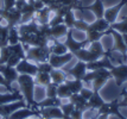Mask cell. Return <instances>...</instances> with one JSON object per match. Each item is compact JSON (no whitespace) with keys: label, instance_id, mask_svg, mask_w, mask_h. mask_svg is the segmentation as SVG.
Segmentation results:
<instances>
[{"label":"cell","instance_id":"6da1fadb","mask_svg":"<svg viewBox=\"0 0 127 119\" xmlns=\"http://www.w3.org/2000/svg\"><path fill=\"white\" fill-rule=\"evenodd\" d=\"M17 83L19 86L20 93L24 96V100L28 102V106L33 108H38L37 107V101L34 100L36 83H34L33 76L26 75V74H19V76L17 79Z\"/></svg>","mask_w":127,"mask_h":119},{"label":"cell","instance_id":"7a4b0ae2","mask_svg":"<svg viewBox=\"0 0 127 119\" xmlns=\"http://www.w3.org/2000/svg\"><path fill=\"white\" fill-rule=\"evenodd\" d=\"M106 54V50L103 49V45L101 44L100 40L93 42V43H89L88 48H82L80 50H76L72 52L74 57H76L80 61L88 63L92 61H95L100 57H102Z\"/></svg>","mask_w":127,"mask_h":119},{"label":"cell","instance_id":"3957f363","mask_svg":"<svg viewBox=\"0 0 127 119\" xmlns=\"http://www.w3.org/2000/svg\"><path fill=\"white\" fill-rule=\"evenodd\" d=\"M109 79H112V75L108 69H96L88 70L82 81L86 83H90L94 92H100Z\"/></svg>","mask_w":127,"mask_h":119},{"label":"cell","instance_id":"277c9868","mask_svg":"<svg viewBox=\"0 0 127 119\" xmlns=\"http://www.w3.org/2000/svg\"><path fill=\"white\" fill-rule=\"evenodd\" d=\"M24 45V50L26 54V58L32 61L34 63H42V62H48L50 56V48L49 45L45 46H31L28 44H23Z\"/></svg>","mask_w":127,"mask_h":119},{"label":"cell","instance_id":"5b68a950","mask_svg":"<svg viewBox=\"0 0 127 119\" xmlns=\"http://www.w3.org/2000/svg\"><path fill=\"white\" fill-rule=\"evenodd\" d=\"M105 35H111L113 37V46H112L109 51L111 52H119L124 60H126V55H127V46L124 42V38H122V35L120 32H118L115 30H112V29H108L105 32Z\"/></svg>","mask_w":127,"mask_h":119},{"label":"cell","instance_id":"8992f818","mask_svg":"<svg viewBox=\"0 0 127 119\" xmlns=\"http://www.w3.org/2000/svg\"><path fill=\"white\" fill-rule=\"evenodd\" d=\"M0 18L7 22V28H16L22 22V12L18 8L13 7L11 10H2L0 8Z\"/></svg>","mask_w":127,"mask_h":119},{"label":"cell","instance_id":"52a82bcc","mask_svg":"<svg viewBox=\"0 0 127 119\" xmlns=\"http://www.w3.org/2000/svg\"><path fill=\"white\" fill-rule=\"evenodd\" d=\"M109 73L112 75V79H114L115 83L118 87H121L122 83H125L127 81V63H119L114 64L111 69Z\"/></svg>","mask_w":127,"mask_h":119},{"label":"cell","instance_id":"ba28073f","mask_svg":"<svg viewBox=\"0 0 127 119\" xmlns=\"http://www.w3.org/2000/svg\"><path fill=\"white\" fill-rule=\"evenodd\" d=\"M65 37L66 38L63 43H64V45L68 48V51L71 52V54L74 51L80 50V49H82V48H86V45H89V42L87 40H75L72 29H69V30H68V34H66Z\"/></svg>","mask_w":127,"mask_h":119},{"label":"cell","instance_id":"9c48e42d","mask_svg":"<svg viewBox=\"0 0 127 119\" xmlns=\"http://www.w3.org/2000/svg\"><path fill=\"white\" fill-rule=\"evenodd\" d=\"M28 106V102L23 100H17V101L10 102V104H5V105H0V117L2 119H8L13 112H16L18 108H22Z\"/></svg>","mask_w":127,"mask_h":119},{"label":"cell","instance_id":"30bf717a","mask_svg":"<svg viewBox=\"0 0 127 119\" xmlns=\"http://www.w3.org/2000/svg\"><path fill=\"white\" fill-rule=\"evenodd\" d=\"M16 69L19 74H26V75H31V76H34L36 74L38 73L37 63L28 60L26 57H25V58H22V60L19 61V63L16 66Z\"/></svg>","mask_w":127,"mask_h":119},{"label":"cell","instance_id":"8fae6325","mask_svg":"<svg viewBox=\"0 0 127 119\" xmlns=\"http://www.w3.org/2000/svg\"><path fill=\"white\" fill-rule=\"evenodd\" d=\"M125 5H127V0H120L116 5L106 8L105 13H103V18H105L109 24L115 23L118 17H119V13H120V11H121V8Z\"/></svg>","mask_w":127,"mask_h":119},{"label":"cell","instance_id":"7c38bea8","mask_svg":"<svg viewBox=\"0 0 127 119\" xmlns=\"http://www.w3.org/2000/svg\"><path fill=\"white\" fill-rule=\"evenodd\" d=\"M31 117H40V112L39 108H33L30 106H25V107L18 108L16 112L8 117V119H28Z\"/></svg>","mask_w":127,"mask_h":119},{"label":"cell","instance_id":"4fadbf2b","mask_svg":"<svg viewBox=\"0 0 127 119\" xmlns=\"http://www.w3.org/2000/svg\"><path fill=\"white\" fill-rule=\"evenodd\" d=\"M74 58V55L71 52H65L63 55H55V54H50L48 62L52 66V68H63L66 63H69Z\"/></svg>","mask_w":127,"mask_h":119},{"label":"cell","instance_id":"5bb4252c","mask_svg":"<svg viewBox=\"0 0 127 119\" xmlns=\"http://www.w3.org/2000/svg\"><path fill=\"white\" fill-rule=\"evenodd\" d=\"M66 74L68 75H70L72 76V79H77V80H83V78L86 76V74H87V63L83 62V61H80L77 60V62L76 64L71 67V68L66 69L65 70Z\"/></svg>","mask_w":127,"mask_h":119},{"label":"cell","instance_id":"9a60e30c","mask_svg":"<svg viewBox=\"0 0 127 119\" xmlns=\"http://www.w3.org/2000/svg\"><path fill=\"white\" fill-rule=\"evenodd\" d=\"M39 112L43 119H69L62 112L61 107H42Z\"/></svg>","mask_w":127,"mask_h":119},{"label":"cell","instance_id":"2e32d148","mask_svg":"<svg viewBox=\"0 0 127 119\" xmlns=\"http://www.w3.org/2000/svg\"><path fill=\"white\" fill-rule=\"evenodd\" d=\"M106 7L103 5L102 0H94L93 4H90L88 6H83L82 12L83 11H89L92 12L95 16V18H103V13H105Z\"/></svg>","mask_w":127,"mask_h":119},{"label":"cell","instance_id":"e0dca14e","mask_svg":"<svg viewBox=\"0 0 127 119\" xmlns=\"http://www.w3.org/2000/svg\"><path fill=\"white\" fill-rule=\"evenodd\" d=\"M0 73L2 74V76L6 79V81L11 85L13 82H17V79L19 76V73L17 72L16 67H11V66H7V64L0 66Z\"/></svg>","mask_w":127,"mask_h":119},{"label":"cell","instance_id":"ac0fdd59","mask_svg":"<svg viewBox=\"0 0 127 119\" xmlns=\"http://www.w3.org/2000/svg\"><path fill=\"white\" fill-rule=\"evenodd\" d=\"M68 30L69 29L65 26V24H58V25H54V26H50V31H49V37L50 40H60L62 37H65L68 34Z\"/></svg>","mask_w":127,"mask_h":119},{"label":"cell","instance_id":"d6986e66","mask_svg":"<svg viewBox=\"0 0 127 119\" xmlns=\"http://www.w3.org/2000/svg\"><path fill=\"white\" fill-rule=\"evenodd\" d=\"M24 96L20 93V91L14 89V92H7V93H0V105H5L10 102L17 101V100H23Z\"/></svg>","mask_w":127,"mask_h":119},{"label":"cell","instance_id":"ffe728a7","mask_svg":"<svg viewBox=\"0 0 127 119\" xmlns=\"http://www.w3.org/2000/svg\"><path fill=\"white\" fill-rule=\"evenodd\" d=\"M68 100L74 104L75 108H78V110H81V111H83V112H87V111L89 110L88 100H86L83 96H81L80 93H72L71 96H70Z\"/></svg>","mask_w":127,"mask_h":119},{"label":"cell","instance_id":"44dd1931","mask_svg":"<svg viewBox=\"0 0 127 119\" xmlns=\"http://www.w3.org/2000/svg\"><path fill=\"white\" fill-rule=\"evenodd\" d=\"M51 13L52 11L50 10L49 6H44L43 8H40L38 11H36L34 13V19L37 20V23L43 25V24H49L50 19H51Z\"/></svg>","mask_w":127,"mask_h":119},{"label":"cell","instance_id":"7402d4cb","mask_svg":"<svg viewBox=\"0 0 127 119\" xmlns=\"http://www.w3.org/2000/svg\"><path fill=\"white\" fill-rule=\"evenodd\" d=\"M50 78H51L52 83L58 86L68 79V74H66L65 70H62V68H54L50 72Z\"/></svg>","mask_w":127,"mask_h":119},{"label":"cell","instance_id":"603a6c76","mask_svg":"<svg viewBox=\"0 0 127 119\" xmlns=\"http://www.w3.org/2000/svg\"><path fill=\"white\" fill-rule=\"evenodd\" d=\"M111 26V24L106 20L105 18H96L95 22L89 23L88 30H94V31H99V32H106Z\"/></svg>","mask_w":127,"mask_h":119},{"label":"cell","instance_id":"cb8c5ba5","mask_svg":"<svg viewBox=\"0 0 127 119\" xmlns=\"http://www.w3.org/2000/svg\"><path fill=\"white\" fill-rule=\"evenodd\" d=\"M63 104V99L55 96V98H45L42 101L37 102V107L42 108V107H61V105Z\"/></svg>","mask_w":127,"mask_h":119},{"label":"cell","instance_id":"d4e9b609","mask_svg":"<svg viewBox=\"0 0 127 119\" xmlns=\"http://www.w3.org/2000/svg\"><path fill=\"white\" fill-rule=\"evenodd\" d=\"M49 48H50V52L51 54H55V55H63L68 52V48L64 45V43H61L57 40H51L49 42Z\"/></svg>","mask_w":127,"mask_h":119},{"label":"cell","instance_id":"484cf974","mask_svg":"<svg viewBox=\"0 0 127 119\" xmlns=\"http://www.w3.org/2000/svg\"><path fill=\"white\" fill-rule=\"evenodd\" d=\"M94 92V91H93ZM105 100L102 99V96L100 95V92H94L93 95L89 98L88 100V106H89V110H95L97 111L103 104H105Z\"/></svg>","mask_w":127,"mask_h":119},{"label":"cell","instance_id":"4316f807","mask_svg":"<svg viewBox=\"0 0 127 119\" xmlns=\"http://www.w3.org/2000/svg\"><path fill=\"white\" fill-rule=\"evenodd\" d=\"M34 79V83L36 86H40V87H46L48 85L51 83V78H50V73H44V72H38L33 76Z\"/></svg>","mask_w":127,"mask_h":119},{"label":"cell","instance_id":"83f0119b","mask_svg":"<svg viewBox=\"0 0 127 119\" xmlns=\"http://www.w3.org/2000/svg\"><path fill=\"white\" fill-rule=\"evenodd\" d=\"M69 89L71 91V93H80V91L83 88V81L82 80H77V79H72V80H69L66 79L64 81Z\"/></svg>","mask_w":127,"mask_h":119},{"label":"cell","instance_id":"f1b7e54d","mask_svg":"<svg viewBox=\"0 0 127 119\" xmlns=\"http://www.w3.org/2000/svg\"><path fill=\"white\" fill-rule=\"evenodd\" d=\"M71 94H72L71 91L69 89V87H68L64 82L57 86V96H58V98L65 100V99H69V98L71 96Z\"/></svg>","mask_w":127,"mask_h":119},{"label":"cell","instance_id":"f546056e","mask_svg":"<svg viewBox=\"0 0 127 119\" xmlns=\"http://www.w3.org/2000/svg\"><path fill=\"white\" fill-rule=\"evenodd\" d=\"M109 29L115 30L120 34H127V17L125 19H122L121 22H115V23L111 24Z\"/></svg>","mask_w":127,"mask_h":119},{"label":"cell","instance_id":"4dcf8cb0","mask_svg":"<svg viewBox=\"0 0 127 119\" xmlns=\"http://www.w3.org/2000/svg\"><path fill=\"white\" fill-rule=\"evenodd\" d=\"M20 35H19V31H18V28H11L8 29V44H17L19 43L20 40Z\"/></svg>","mask_w":127,"mask_h":119},{"label":"cell","instance_id":"1f68e13d","mask_svg":"<svg viewBox=\"0 0 127 119\" xmlns=\"http://www.w3.org/2000/svg\"><path fill=\"white\" fill-rule=\"evenodd\" d=\"M76 18H75V13H74V10H68L66 13L64 14V19H63V23L65 24V26L68 29H72L74 26V23H75Z\"/></svg>","mask_w":127,"mask_h":119},{"label":"cell","instance_id":"d6a6232c","mask_svg":"<svg viewBox=\"0 0 127 119\" xmlns=\"http://www.w3.org/2000/svg\"><path fill=\"white\" fill-rule=\"evenodd\" d=\"M8 44V28L0 25V48Z\"/></svg>","mask_w":127,"mask_h":119},{"label":"cell","instance_id":"836d02e7","mask_svg":"<svg viewBox=\"0 0 127 119\" xmlns=\"http://www.w3.org/2000/svg\"><path fill=\"white\" fill-rule=\"evenodd\" d=\"M74 108H75V106H74V104L72 102H63L61 105V110L62 112L64 113V116H65L66 118L70 119V114H71V112L74 111Z\"/></svg>","mask_w":127,"mask_h":119},{"label":"cell","instance_id":"e575fe53","mask_svg":"<svg viewBox=\"0 0 127 119\" xmlns=\"http://www.w3.org/2000/svg\"><path fill=\"white\" fill-rule=\"evenodd\" d=\"M45 92H46V96L48 98H55L57 96V85L55 83H50L45 87Z\"/></svg>","mask_w":127,"mask_h":119},{"label":"cell","instance_id":"d590c367","mask_svg":"<svg viewBox=\"0 0 127 119\" xmlns=\"http://www.w3.org/2000/svg\"><path fill=\"white\" fill-rule=\"evenodd\" d=\"M37 67H38V72H44V73H50L52 70V66L49 62H42V63H37Z\"/></svg>","mask_w":127,"mask_h":119},{"label":"cell","instance_id":"8d00e7d4","mask_svg":"<svg viewBox=\"0 0 127 119\" xmlns=\"http://www.w3.org/2000/svg\"><path fill=\"white\" fill-rule=\"evenodd\" d=\"M70 119H84V112L78 108H74L70 114Z\"/></svg>","mask_w":127,"mask_h":119},{"label":"cell","instance_id":"74e56055","mask_svg":"<svg viewBox=\"0 0 127 119\" xmlns=\"http://www.w3.org/2000/svg\"><path fill=\"white\" fill-rule=\"evenodd\" d=\"M93 89H89V88H86L84 86H83V88L80 91V94H81V96H83L86 100H89V98L93 95Z\"/></svg>","mask_w":127,"mask_h":119},{"label":"cell","instance_id":"f35d334b","mask_svg":"<svg viewBox=\"0 0 127 119\" xmlns=\"http://www.w3.org/2000/svg\"><path fill=\"white\" fill-rule=\"evenodd\" d=\"M0 86H4L8 92H14V88H12L11 83H8V82L6 81V79L2 76V74L1 73H0Z\"/></svg>","mask_w":127,"mask_h":119},{"label":"cell","instance_id":"ab89813d","mask_svg":"<svg viewBox=\"0 0 127 119\" xmlns=\"http://www.w3.org/2000/svg\"><path fill=\"white\" fill-rule=\"evenodd\" d=\"M4 1V6L2 10H11L13 7H16V1L17 0H2Z\"/></svg>","mask_w":127,"mask_h":119},{"label":"cell","instance_id":"60d3db41","mask_svg":"<svg viewBox=\"0 0 127 119\" xmlns=\"http://www.w3.org/2000/svg\"><path fill=\"white\" fill-rule=\"evenodd\" d=\"M121 95H122V100H120V102H127V91L126 89H122L121 91Z\"/></svg>","mask_w":127,"mask_h":119},{"label":"cell","instance_id":"b9f144b4","mask_svg":"<svg viewBox=\"0 0 127 119\" xmlns=\"http://www.w3.org/2000/svg\"><path fill=\"white\" fill-rule=\"evenodd\" d=\"M108 118H109V114H107V113L96 114V119H108Z\"/></svg>","mask_w":127,"mask_h":119},{"label":"cell","instance_id":"7bdbcfd3","mask_svg":"<svg viewBox=\"0 0 127 119\" xmlns=\"http://www.w3.org/2000/svg\"><path fill=\"white\" fill-rule=\"evenodd\" d=\"M122 35V38H124V42H125V44L127 46V34H121Z\"/></svg>","mask_w":127,"mask_h":119},{"label":"cell","instance_id":"ee69618b","mask_svg":"<svg viewBox=\"0 0 127 119\" xmlns=\"http://www.w3.org/2000/svg\"><path fill=\"white\" fill-rule=\"evenodd\" d=\"M119 104H120V108L121 107H126L127 108V102H124V104H122V102L119 101Z\"/></svg>","mask_w":127,"mask_h":119},{"label":"cell","instance_id":"f6af8a7d","mask_svg":"<svg viewBox=\"0 0 127 119\" xmlns=\"http://www.w3.org/2000/svg\"><path fill=\"white\" fill-rule=\"evenodd\" d=\"M118 118H119V119H127L126 117H125V116H122L121 113H120V114H119V116H118Z\"/></svg>","mask_w":127,"mask_h":119},{"label":"cell","instance_id":"bcb514c9","mask_svg":"<svg viewBox=\"0 0 127 119\" xmlns=\"http://www.w3.org/2000/svg\"><path fill=\"white\" fill-rule=\"evenodd\" d=\"M28 119H43V118H42V117H37V118H32V117H31V118H28Z\"/></svg>","mask_w":127,"mask_h":119},{"label":"cell","instance_id":"7dc6e473","mask_svg":"<svg viewBox=\"0 0 127 119\" xmlns=\"http://www.w3.org/2000/svg\"><path fill=\"white\" fill-rule=\"evenodd\" d=\"M17 1H25V0H17Z\"/></svg>","mask_w":127,"mask_h":119},{"label":"cell","instance_id":"c3c4849f","mask_svg":"<svg viewBox=\"0 0 127 119\" xmlns=\"http://www.w3.org/2000/svg\"><path fill=\"white\" fill-rule=\"evenodd\" d=\"M126 63H127V62H126Z\"/></svg>","mask_w":127,"mask_h":119}]
</instances>
